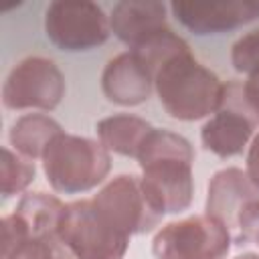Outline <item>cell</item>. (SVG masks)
Returning a JSON list of instances; mask_svg holds the SVG:
<instances>
[{
    "mask_svg": "<svg viewBox=\"0 0 259 259\" xmlns=\"http://www.w3.org/2000/svg\"><path fill=\"white\" fill-rule=\"evenodd\" d=\"M168 6L154 0H125L111 8V32L130 49L168 28Z\"/></svg>",
    "mask_w": 259,
    "mask_h": 259,
    "instance_id": "13",
    "label": "cell"
},
{
    "mask_svg": "<svg viewBox=\"0 0 259 259\" xmlns=\"http://www.w3.org/2000/svg\"><path fill=\"white\" fill-rule=\"evenodd\" d=\"M245 162H247V170L245 172H247L249 180L255 184V188L259 190V130H257V134L253 136V140H251V144L247 148Z\"/></svg>",
    "mask_w": 259,
    "mask_h": 259,
    "instance_id": "21",
    "label": "cell"
},
{
    "mask_svg": "<svg viewBox=\"0 0 259 259\" xmlns=\"http://www.w3.org/2000/svg\"><path fill=\"white\" fill-rule=\"evenodd\" d=\"M0 259H75V257L61 243L57 235H36V237H28L12 251L2 253Z\"/></svg>",
    "mask_w": 259,
    "mask_h": 259,
    "instance_id": "18",
    "label": "cell"
},
{
    "mask_svg": "<svg viewBox=\"0 0 259 259\" xmlns=\"http://www.w3.org/2000/svg\"><path fill=\"white\" fill-rule=\"evenodd\" d=\"M150 130H152V125L146 119L132 115V113L109 115V117H103L101 121H97V125H95L99 142L109 152H115V154L127 156V158L138 156V150Z\"/></svg>",
    "mask_w": 259,
    "mask_h": 259,
    "instance_id": "14",
    "label": "cell"
},
{
    "mask_svg": "<svg viewBox=\"0 0 259 259\" xmlns=\"http://www.w3.org/2000/svg\"><path fill=\"white\" fill-rule=\"evenodd\" d=\"M235 259H259V253H243V255H237Z\"/></svg>",
    "mask_w": 259,
    "mask_h": 259,
    "instance_id": "22",
    "label": "cell"
},
{
    "mask_svg": "<svg viewBox=\"0 0 259 259\" xmlns=\"http://www.w3.org/2000/svg\"><path fill=\"white\" fill-rule=\"evenodd\" d=\"M91 200L99 212L127 237L154 231L164 217L148 198L142 178L134 174L113 176Z\"/></svg>",
    "mask_w": 259,
    "mask_h": 259,
    "instance_id": "8",
    "label": "cell"
},
{
    "mask_svg": "<svg viewBox=\"0 0 259 259\" xmlns=\"http://www.w3.org/2000/svg\"><path fill=\"white\" fill-rule=\"evenodd\" d=\"M65 97V77L55 61L47 57H26L16 63L4 85L2 103L8 109L53 111Z\"/></svg>",
    "mask_w": 259,
    "mask_h": 259,
    "instance_id": "9",
    "label": "cell"
},
{
    "mask_svg": "<svg viewBox=\"0 0 259 259\" xmlns=\"http://www.w3.org/2000/svg\"><path fill=\"white\" fill-rule=\"evenodd\" d=\"M259 198V190L241 168H223L212 174L206 188V214L225 223L233 235L241 208Z\"/></svg>",
    "mask_w": 259,
    "mask_h": 259,
    "instance_id": "12",
    "label": "cell"
},
{
    "mask_svg": "<svg viewBox=\"0 0 259 259\" xmlns=\"http://www.w3.org/2000/svg\"><path fill=\"white\" fill-rule=\"evenodd\" d=\"M136 160L142 168L144 190L162 214H178L190 206L194 194V150L184 136L152 127Z\"/></svg>",
    "mask_w": 259,
    "mask_h": 259,
    "instance_id": "1",
    "label": "cell"
},
{
    "mask_svg": "<svg viewBox=\"0 0 259 259\" xmlns=\"http://www.w3.org/2000/svg\"><path fill=\"white\" fill-rule=\"evenodd\" d=\"M172 16L190 32L221 34L259 18V0H223V2H172Z\"/></svg>",
    "mask_w": 259,
    "mask_h": 259,
    "instance_id": "10",
    "label": "cell"
},
{
    "mask_svg": "<svg viewBox=\"0 0 259 259\" xmlns=\"http://www.w3.org/2000/svg\"><path fill=\"white\" fill-rule=\"evenodd\" d=\"M63 208L65 202H61V198L38 190V192H26L18 200L14 212L24 221L30 237H36V235H57Z\"/></svg>",
    "mask_w": 259,
    "mask_h": 259,
    "instance_id": "16",
    "label": "cell"
},
{
    "mask_svg": "<svg viewBox=\"0 0 259 259\" xmlns=\"http://www.w3.org/2000/svg\"><path fill=\"white\" fill-rule=\"evenodd\" d=\"M101 91L107 101L134 107L150 99L154 91V75L136 53L125 51L107 61L101 73Z\"/></svg>",
    "mask_w": 259,
    "mask_h": 259,
    "instance_id": "11",
    "label": "cell"
},
{
    "mask_svg": "<svg viewBox=\"0 0 259 259\" xmlns=\"http://www.w3.org/2000/svg\"><path fill=\"white\" fill-rule=\"evenodd\" d=\"M61 132H63V127L51 115L26 113V115H20L10 125L8 140H10V146L14 148V152L22 154L28 160H36V158H42L51 140L55 136H59Z\"/></svg>",
    "mask_w": 259,
    "mask_h": 259,
    "instance_id": "15",
    "label": "cell"
},
{
    "mask_svg": "<svg viewBox=\"0 0 259 259\" xmlns=\"http://www.w3.org/2000/svg\"><path fill=\"white\" fill-rule=\"evenodd\" d=\"M36 168L34 162L24 158L22 154L2 148V162H0V184H2V196L10 198L14 194H20L28 188V184L34 180Z\"/></svg>",
    "mask_w": 259,
    "mask_h": 259,
    "instance_id": "17",
    "label": "cell"
},
{
    "mask_svg": "<svg viewBox=\"0 0 259 259\" xmlns=\"http://www.w3.org/2000/svg\"><path fill=\"white\" fill-rule=\"evenodd\" d=\"M233 237L239 245H257L259 247V198L247 202L235 223Z\"/></svg>",
    "mask_w": 259,
    "mask_h": 259,
    "instance_id": "20",
    "label": "cell"
},
{
    "mask_svg": "<svg viewBox=\"0 0 259 259\" xmlns=\"http://www.w3.org/2000/svg\"><path fill=\"white\" fill-rule=\"evenodd\" d=\"M42 170L55 192L81 194L99 186L109 170V150L91 138L61 132L42 154Z\"/></svg>",
    "mask_w": 259,
    "mask_h": 259,
    "instance_id": "3",
    "label": "cell"
},
{
    "mask_svg": "<svg viewBox=\"0 0 259 259\" xmlns=\"http://www.w3.org/2000/svg\"><path fill=\"white\" fill-rule=\"evenodd\" d=\"M57 237L75 259H123L130 247V237L117 231L91 198L65 204Z\"/></svg>",
    "mask_w": 259,
    "mask_h": 259,
    "instance_id": "4",
    "label": "cell"
},
{
    "mask_svg": "<svg viewBox=\"0 0 259 259\" xmlns=\"http://www.w3.org/2000/svg\"><path fill=\"white\" fill-rule=\"evenodd\" d=\"M231 65L237 73H243L245 77L259 71V28L243 34L231 47Z\"/></svg>",
    "mask_w": 259,
    "mask_h": 259,
    "instance_id": "19",
    "label": "cell"
},
{
    "mask_svg": "<svg viewBox=\"0 0 259 259\" xmlns=\"http://www.w3.org/2000/svg\"><path fill=\"white\" fill-rule=\"evenodd\" d=\"M257 127L259 115L245 95L243 81H229L219 109L200 130V142L206 152L219 158H233L249 148Z\"/></svg>",
    "mask_w": 259,
    "mask_h": 259,
    "instance_id": "6",
    "label": "cell"
},
{
    "mask_svg": "<svg viewBox=\"0 0 259 259\" xmlns=\"http://www.w3.org/2000/svg\"><path fill=\"white\" fill-rule=\"evenodd\" d=\"M154 91L164 111L180 121L208 119L221 105L225 83L198 63L192 51L164 61L154 73Z\"/></svg>",
    "mask_w": 259,
    "mask_h": 259,
    "instance_id": "2",
    "label": "cell"
},
{
    "mask_svg": "<svg viewBox=\"0 0 259 259\" xmlns=\"http://www.w3.org/2000/svg\"><path fill=\"white\" fill-rule=\"evenodd\" d=\"M45 32L61 51H89L103 45L109 34V16L95 2L55 0L45 10Z\"/></svg>",
    "mask_w": 259,
    "mask_h": 259,
    "instance_id": "7",
    "label": "cell"
},
{
    "mask_svg": "<svg viewBox=\"0 0 259 259\" xmlns=\"http://www.w3.org/2000/svg\"><path fill=\"white\" fill-rule=\"evenodd\" d=\"M233 235L210 214H194L164 225L152 239L156 259H225Z\"/></svg>",
    "mask_w": 259,
    "mask_h": 259,
    "instance_id": "5",
    "label": "cell"
}]
</instances>
